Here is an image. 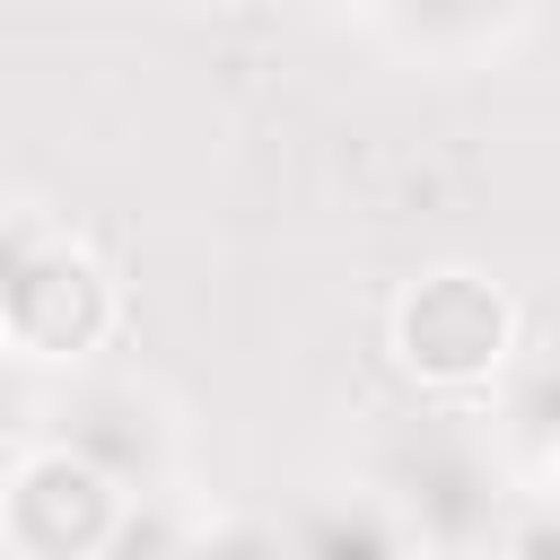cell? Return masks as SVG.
I'll return each mask as SVG.
<instances>
[{"instance_id": "obj_1", "label": "cell", "mask_w": 560, "mask_h": 560, "mask_svg": "<svg viewBox=\"0 0 560 560\" xmlns=\"http://www.w3.org/2000/svg\"><path fill=\"white\" fill-rule=\"evenodd\" d=\"M499 332H508L499 298H490L481 280H464V271L429 280V289L402 306V341H411V359L438 368V376H481V368H499Z\"/></svg>"}]
</instances>
